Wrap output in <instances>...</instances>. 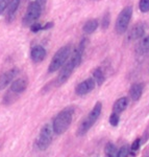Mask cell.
<instances>
[{"label":"cell","instance_id":"1","mask_svg":"<svg viewBox=\"0 0 149 157\" xmlns=\"http://www.w3.org/2000/svg\"><path fill=\"white\" fill-rule=\"evenodd\" d=\"M85 39L82 40V42L79 43L78 47L74 50L73 52H71L70 55V59L66 61V63L60 67V71L59 73L56 78V86H62L63 84H65L69 78L71 77V75L74 71V69L76 67H78L82 63V56H84V52L85 48Z\"/></svg>","mask_w":149,"mask_h":157},{"label":"cell","instance_id":"2","mask_svg":"<svg viewBox=\"0 0 149 157\" xmlns=\"http://www.w3.org/2000/svg\"><path fill=\"white\" fill-rule=\"evenodd\" d=\"M73 114H74V108L73 107H67L63 109L52 121L51 126L53 129V132L55 134H59V135L65 133L71 125Z\"/></svg>","mask_w":149,"mask_h":157},{"label":"cell","instance_id":"3","mask_svg":"<svg viewBox=\"0 0 149 157\" xmlns=\"http://www.w3.org/2000/svg\"><path fill=\"white\" fill-rule=\"evenodd\" d=\"M101 110H102V104L100 102H97L92 110H91V112L87 115V117H85L82 123H80L79 127L77 129L78 136L85 135L92 128V126L96 123V121L98 120V117L101 114Z\"/></svg>","mask_w":149,"mask_h":157},{"label":"cell","instance_id":"4","mask_svg":"<svg viewBox=\"0 0 149 157\" xmlns=\"http://www.w3.org/2000/svg\"><path fill=\"white\" fill-rule=\"evenodd\" d=\"M72 52L71 45L67 44L65 46L60 47V48L55 52V55L52 58L51 62H50L49 66H48V72H55L60 69V67L66 63V61L69 59L70 55Z\"/></svg>","mask_w":149,"mask_h":157},{"label":"cell","instance_id":"5","mask_svg":"<svg viewBox=\"0 0 149 157\" xmlns=\"http://www.w3.org/2000/svg\"><path fill=\"white\" fill-rule=\"evenodd\" d=\"M131 17H133V6H125L120 12L115 23V30L118 35H123L126 33Z\"/></svg>","mask_w":149,"mask_h":157},{"label":"cell","instance_id":"6","mask_svg":"<svg viewBox=\"0 0 149 157\" xmlns=\"http://www.w3.org/2000/svg\"><path fill=\"white\" fill-rule=\"evenodd\" d=\"M27 87V80L26 78H17L14 80L11 83V87H9V92L5 94L3 100L4 104H12L14 98H16V97L20 93H22L23 91L26 89Z\"/></svg>","mask_w":149,"mask_h":157},{"label":"cell","instance_id":"7","mask_svg":"<svg viewBox=\"0 0 149 157\" xmlns=\"http://www.w3.org/2000/svg\"><path fill=\"white\" fill-rule=\"evenodd\" d=\"M52 135H53L52 126L49 125V124H46V125L41 129L39 136H38V138H37V141H36L37 148L41 151L46 150L52 141Z\"/></svg>","mask_w":149,"mask_h":157},{"label":"cell","instance_id":"8","mask_svg":"<svg viewBox=\"0 0 149 157\" xmlns=\"http://www.w3.org/2000/svg\"><path fill=\"white\" fill-rule=\"evenodd\" d=\"M41 3H39L38 1H34L31 3H29L28 7H27V11L23 17V24L25 26H30L31 24L36 23V21L41 16Z\"/></svg>","mask_w":149,"mask_h":157},{"label":"cell","instance_id":"9","mask_svg":"<svg viewBox=\"0 0 149 157\" xmlns=\"http://www.w3.org/2000/svg\"><path fill=\"white\" fill-rule=\"evenodd\" d=\"M95 85H96V83H95V81L93 80V78H87V80L82 81V83H79V84L76 86V88H75V93H76L77 95H80V97L85 95L94 89Z\"/></svg>","mask_w":149,"mask_h":157},{"label":"cell","instance_id":"10","mask_svg":"<svg viewBox=\"0 0 149 157\" xmlns=\"http://www.w3.org/2000/svg\"><path fill=\"white\" fill-rule=\"evenodd\" d=\"M18 73H19L18 68H13V69H9L4 73H2L0 75V90L4 89L9 85H11V83L18 75Z\"/></svg>","mask_w":149,"mask_h":157},{"label":"cell","instance_id":"11","mask_svg":"<svg viewBox=\"0 0 149 157\" xmlns=\"http://www.w3.org/2000/svg\"><path fill=\"white\" fill-rule=\"evenodd\" d=\"M144 35H145V25L142 23H137L131 27V29L128 33L127 38L130 41H135V40L143 38Z\"/></svg>","mask_w":149,"mask_h":157},{"label":"cell","instance_id":"12","mask_svg":"<svg viewBox=\"0 0 149 157\" xmlns=\"http://www.w3.org/2000/svg\"><path fill=\"white\" fill-rule=\"evenodd\" d=\"M30 58L35 63H40L46 58V49L41 45H37V46L32 47L31 52H30Z\"/></svg>","mask_w":149,"mask_h":157},{"label":"cell","instance_id":"13","mask_svg":"<svg viewBox=\"0 0 149 157\" xmlns=\"http://www.w3.org/2000/svg\"><path fill=\"white\" fill-rule=\"evenodd\" d=\"M128 106V98L123 97V98H120L119 100H117L115 102L113 106V112L117 113V114H120L121 112L125 110Z\"/></svg>","mask_w":149,"mask_h":157},{"label":"cell","instance_id":"14","mask_svg":"<svg viewBox=\"0 0 149 157\" xmlns=\"http://www.w3.org/2000/svg\"><path fill=\"white\" fill-rule=\"evenodd\" d=\"M20 1L21 0H9V6H7V19L13 20L19 9Z\"/></svg>","mask_w":149,"mask_h":157},{"label":"cell","instance_id":"15","mask_svg":"<svg viewBox=\"0 0 149 157\" xmlns=\"http://www.w3.org/2000/svg\"><path fill=\"white\" fill-rule=\"evenodd\" d=\"M142 93H143V85L140 84V83L133 84L130 87L129 94H130V98H133V101L140 100V98L142 97Z\"/></svg>","mask_w":149,"mask_h":157},{"label":"cell","instance_id":"16","mask_svg":"<svg viewBox=\"0 0 149 157\" xmlns=\"http://www.w3.org/2000/svg\"><path fill=\"white\" fill-rule=\"evenodd\" d=\"M98 25H99V23H98V21L96 19H90L84 24L82 30H84V33L87 35L93 34V33L98 29Z\"/></svg>","mask_w":149,"mask_h":157},{"label":"cell","instance_id":"17","mask_svg":"<svg viewBox=\"0 0 149 157\" xmlns=\"http://www.w3.org/2000/svg\"><path fill=\"white\" fill-rule=\"evenodd\" d=\"M136 50L139 55H144L149 52V36L142 38V40L138 43Z\"/></svg>","mask_w":149,"mask_h":157},{"label":"cell","instance_id":"18","mask_svg":"<svg viewBox=\"0 0 149 157\" xmlns=\"http://www.w3.org/2000/svg\"><path fill=\"white\" fill-rule=\"evenodd\" d=\"M93 80L95 81V83L97 85H102L104 83L105 77L104 73H103L101 68H96V69L93 71Z\"/></svg>","mask_w":149,"mask_h":157},{"label":"cell","instance_id":"19","mask_svg":"<svg viewBox=\"0 0 149 157\" xmlns=\"http://www.w3.org/2000/svg\"><path fill=\"white\" fill-rule=\"evenodd\" d=\"M118 151L115 145L112 143H107L105 146V155L107 157H117Z\"/></svg>","mask_w":149,"mask_h":157},{"label":"cell","instance_id":"20","mask_svg":"<svg viewBox=\"0 0 149 157\" xmlns=\"http://www.w3.org/2000/svg\"><path fill=\"white\" fill-rule=\"evenodd\" d=\"M139 10L142 13L149 12V0H140L139 1Z\"/></svg>","mask_w":149,"mask_h":157},{"label":"cell","instance_id":"21","mask_svg":"<svg viewBox=\"0 0 149 157\" xmlns=\"http://www.w3.org/2000/svg\"><path fill=\"white\" fill-rule=\"evenodd\" d=\"M129 155V147L123 146L117 154V157H128Z\"/></svg>","mask_w":149,"mask_h":157},{"label":"cell","instance_id":"22","mask_svg":"<svg viewBox=\"0 0 149 157\" xmlns=\"http://www.w3.org/2000/svg\"><path fill=\"white\" fill-rule=\"evenodd\" d=\"M119 121H120V117H119V114H117V113L113 112L112 114L110 116V124L114 127H116V126L119 124Z\"/></svg>","mask_w":149,"mask_h":157},{"label":"cell","instance_id":"23","mask_svg":"<svg viewBox=\"0 0 149 157\" xmlns=\"http://www.w3.org/2000/svg\"><path fill=\"white\" fill-rule=\"evenodd\" d=\"M110 22H111V15L110 13H105L104 16L102 17V22H101V25L104 29H107L110 25Z\"/></svg>","mask_w":149,"mask_h":157},{"label":"cell","instance_id":"24","mask_svg":"<svg viewBox=\"0 0 149 157\" xmlns=\"http://www.w3.org/2000/svg\"><path fill=\"white\" fill-rule=\"evenodd\" d=\"M9 0H0V14H2L7 9Z\"/></svg>","mask_w":149,"mask_h":157},{"label":"cell","instance_id":"25","mask_svg":"<svg viewBox=\"0 0 149 157\" xmlns=\"http://www.w3.org/2000/svg\"><path fill=\"white\" fill-rule=\"evenodd\" d=\"M30 26H31L30 29H31L32 33H38L39 30H42V25L39 23H34V24L30 25Z\"/></svg>","mask_w":149,"mask_h":157},{"label":"cell","instance_id":"26","mask_svg":"<svg viewBox=\"0 0 149 157\" xmlns=\"http://www.w3.org/2000/svg\"><path fill=\"white\" fill-rule=\"evenodd\" d=\"M139 147H140V139H136L135 141H133V146H131V150L133 151H137L139 149Z\"/></svg>","mask_w":149,"mask_h":157},{"label":"cell","instance_id":"27","mask_svg":"<svg viewBox=\"0 0 149 157\" xmlns=\"http://www.w3.org/2000/svg\"><path fill=\"white\" fill-rule=\"evenodd\" d=\"M52 26H53V23H52V22H48V23H46L42 26V30H47V29H51Z\"/></svg>","mask_w":149,"mask_h":157},{"label":"cell","instance_id":"28","mask_svg":"<svg viewBox=\"0 0 149 157\" xmlns=\"http://www.w3.org/2000/svg\"><path fill=\"white\" fill-rule=\"evenodd\" d=\"M38 2H39V3H45V1H46V0H37Z\"/></svg>","mask_w":149,"mask_h":157}]
</instances>
